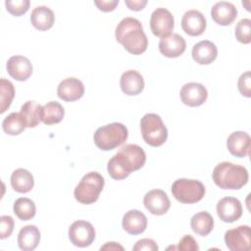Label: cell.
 I'll list each match as a JSON object with an SVG mask.
<instances>
[{"label": "cell", "mask_w": 251, "mask_h": 251, "mask_svg": "<svg viewBox=\"0 0 251 251\" xmlns=\"http://www.w3.org/2000/svg\"><path fill=\"white\" fill-rule=\"evenodd\" d=\"M146 162L144 150L136 144H126L109 160L107 170L109 176L121 180L127 177L131 172L141 169Z\"/></svg>", "instance_id": "6da1fadb"}, {"label": "cell", "mask_w": 251, "mask_h": 251, "mask_svg": "<svg viewBox=\"0 0 251 251\" xmlns=\"http://www.w3.org/2000/svg\"><path fill=\"white\" fill-rule=\"evenodd\" d=\"M115 35L117 41L130 54L140 55L147 49V36L143 31L141 23L135 18L123 19L116 27Z\"/></svg>", "instance_id": "7a4b0ae2"}, {"label": "cell", "mask_w": 251, "mask_h": 251, "mask_svg": "<svg viewBox=\"0 0 251 251\" xmlns=\"http://www.w3.org/2000/svg\"><path fill=\"white\" fill-rule=\"evenodd\" d=\"M213 180L222 189H240L248 182V172L240 165L230 162L218 164L212 174Z\"/></svg>", "instance_id": "3957f363"}, {"label": "cell", "mask_w": 251, "mask_h": 251, "mask_svg": "<svg viewBox=\"0 0 251 251\" xmlns=\"http://www.w3.org/2000/svg\"><path fill=\"white\" fill-rule=\"evenodd\" d=\"M128 136L127 128L121 123H112L96 129L93 139L95 145L103 150L109 151L122 145Z\"/></svg>", "instance_id": "277c9868"}, {"label": "cell", "mask_w": 251, "mask_h": 251, "mask_svg": "<svg viewBox=\"0 0 251 251\" xmlns=\"http://www.w3.org/2000/svg\"><path fill=\"white\" fill-rule=\"evenodd\" d=\"M105 184L104 177L97 172L87 173L75 186L74 195L76 201L89 205L96 202Z\"/></svg>", "instance_id": "5b68a950"}, {"label": "cell", "mask_w": 251, "mask_h": 251, "mask_svg": "<svg viewBox=\"0 0 251 251\" xmlns=\"http://www.w3.org/2000/svg\"><path fill=\"white\" fill-rule=\"evenodd\" d=\"M140 129L144 141L150 146L159 147L167 141L168 129L157 114H145L140 121Z\"/></svg>", "instance_id": "8992f818"}, {"label": "cell", "mask_w": 251, "mask_h": 251, "mask_svg": "<svg viewBox=\"0 0 251 251\" xmlns=\"http://www.w3.org/2000/svg\"><path fill=\"white\" fill-rule=\"evenodd\" d=\"M172 193L178 202L193 204L204 197L205 186L197 179L178 178L172 184Z\"/></svg>", "instance_id": "52a82bcc"}, {"label": "cell", "mask_w": 251, "mask_h": 251, "mask_svg": "<svg viewBox=\"0 0 251 251\" xmlns=\"http://www.w3.org/2000/svg\"><path fill=\"white\" fill-rule=\"evenodd\" d=\"M69 239L75 246L87 247L95 239V229L89 222L75 221L69 228Z\"/></svg>", "instance_id": "ba28073f"}, {"label": "cell", "mask_w": 251, "mask_h": 251, "mask_svg": "<svg viewBox=\"0 0 251 251\" xmlns=\"http://www.w3.org/2000/svg\"><path fill=\"white\" fill-rule=\"evenodd\" d=\"M225 242L231 251H248L251 246V232L249 226H239L225 233Z\"/></svg>", "instance_id": "9c48e42d"}, {"label": "cell", "mask_w": 251, "mask_h": 251, "mask_svg": "<svg viewBox=\"0 0 251 251\" xmlns=\"http://www.w3.org/2000/svg\"><path fill=\"white\" fill-rule=\"evenodd\" d=\"M175 20L172 13L166 8H157L150 18V28L154 35L165 37L174 29Z\"/></svg>", "instance_id": "30bf717a"}, {"label": "cell", "mask_w": 251, "mask_h": 251, "mask_svg": "<svg viewBox=\"0 0 251 251\" xmlns=\"http://www.w3.org/2000/svg\"><path fill=\"white\" fill-rule=\"evenodd\" d=\"M181 102L189 107H198L204 104L208 97L206 87L198 82L185 83L179 92Z\"/></svg>", "instance_id": "8fae6325"}, {"label": "cell", "mask_w": 251, "mask_h": 251, "mask_svg": "<svg viewBox=\"0 0 251 251\" xmlns=\"http://www.w3.org/2000/svg\"><path fill=\"white\" fill-rule=\"evenodd\" d=\"M145 208L153 215L161 216L168 212L171 201L167 193L162 189H152L148 191L143 199Z\"/></svg>", "instance_id": "7c38bea8"}, {"label": "cell", "mask_w": 251, "mask_h": 251, "mask_svg": "<svg viewBox=\"0 0 251 251\" xmlns=\"http://www.w3.org/2000/svg\"><path fill=\"white\" fill-rule=\"evenodd\" d=\"M217 214L225 223H233L242 216V206L235 197H224L217 204Z\"/></svg>", "instance_id": "4fadbf2b"}, {"label": "cell", "mask_w": 251, "mask_h": 251, "mask_svg": "<svg viewBox=\"0 0 251 251\" xmlns=\"http://www.w3.org/2000/svg\"><path fill=\"white\" fill-rule=\"evenodd\" d=\"M7 72L11 77L18 81L26 80L32 74V65L30 61L24 56H12L7 61Z\"/></svg>", "instance_id": "5bb4252c"}, {"label": "cell", "mask_w": 251, "mask_h": 251, "mask_svg": "<svg viewBox=\"0 0 251 251\" xmlns=\"http://www.w3.org/2000/svg\"><path fill=\"white\" fill-rule=\"evenodd\" d=\"M207 22L204 15L198 10L186 11L181 19V27L185 33L191 36H199L206 29Z\"/></svg>", "instance_id": "9a60e30c"}, {"label": "cell", "mask_w": 251, "mask_h": 251, "mask_svg": "<svg viewBox=\"0 0 251 251\" xmlns=\"http://www.w3.org/2000/svg\"><path fill=\"white\" fill-rule=\"evenodd\" d=\"M186 48L184 38L177 33H171L159 42V51L162 55L168 58H176L183 54Z\"/></svg>", "instance_id": "2e32d148"}, {"label": "cell", "mask_w": 251, "mask_h": 251, "mask_svg": "<svg viewBox=\"0 0 251 251\" xmlns=\"http://www.w3.org/2000/svg\"><path fill=\"white\" fill-rule=\"evenodd\" d=\"M57 94L60 99L73 102L81 98L84 94L83 83L75 77H68L62 80L57 88Z\"/></svg>", "instance_id": "e0dca14e"}, {"label": "cell", "mask_w": 251, "mask_h": 251, "mask_svg": "<svg viewBox=\"0 0 251 251\" xmlns=\"http://www.w3.org/2000/svg\"><path fill=\"white\" fill-rule=\"evenodd\" d=\"M250 136L245 131H233L227 137L226 146L229 153L235 157L243 158L250 152Z\"/></svg>", "instance_id": "ac0fdd59"}, {"label": "cell", "mask_w": 251, "mask_h": 251, "mask_svg": "<svg viewBox=\"0 0 251 251\" xmlns=\"http://www.w3.org/2000/svg\"><path fill=\"white\" fill-rule=\"evenodd\" d=\"M122 226L123 228L129 234H140L147 227V218L138 210H129L124 215Z\"/></svg>", "instance_id": "d6986e66"}, {"label": "cell", "mask_w": 251, "mask_h": 251, "mask_svg": "<svg viewBox=\"0 0 251 251\" xmlns=\"http://www.w3.org/2000/svg\"><path fill=\"white\" fill-rule=\"evenodd\" d=\"M211 16L218 25H228L237 17V9L230 2L220 1L212 7Z\"/></svg>", "instance_id": "ffe728a7"}, {"label": "cell", "mask_w": 251, "mask_h": 251, "mask_svg": "<svg viewBox=\"0 0 251 251\" xmlns=\"http://www.w3.org/2000/svg\"><path fill=\"white\" fill-rule=\"evenodd\" d=\"M120 85L122 91L129 96L137 95L144 89V79L142 75L134 70H128L123 73Z\"/></svg>", "instance_id": "44dd1931"}, {"label": "cell", "mask_w": 251, "mask_h": 251, "mask_svg": "<svg viewBox=\"0 0 251 251\" xmlns=\"http://www.w3.org/2000/svg\"><path fill=\"white\" fill-rule=\"evenodd\" d=\"M191 54L196 63L200 65H209L216 60L218 49L212 41L202 40L193 46Z\"/></svg>", "instance_id": "7402d4cb"}, {"label": "cell", "mask_w": 251, "mask_h": 251, "mask_svg": "<svg viewBox=\"0 0 251 251\" xmlns=\"http://www.w3.org/2000/svg\"><path fill=\"white\" fill-rule=\"evenodd\" d=\"M40 240V231L33 226L28 225L22 227L18 234V245L24 251L34 250Z\"/></svg>", "instance_id": "603a6c76"}, {"label": "cell", "mask_w": 251, "mask_h": 251, "mask_svg": "<svg viewBox=\"0 0 251 251\" xmlns=\"http://www.w3.org/2000/svg\"><path fill=\"white\" fill-rule=\"evenodd\" d=\"M30 22L36 29L47 30L53 26L55 16L50 8L46 6H37L31 12Z\"/></svg>", "instance_id": "cb8c5ba5"}, {"label": "cell", "mask_w": 251, "mask_h": 251, "mask_svg": "<svg viewBox=\"0 0 251 251\" xmlns=\"http://www.w3.org/2000/svg\"><path fill=\"white\" fill-rule=\"evenodd\" d=\"M11 185L19 193L29 192L34 185L33 176L25 169H17L11 175Z\"/></svg>", "instance_id": "d4e9b609"}, {"label": "cell", "mask_w": 251, "mask_h": 251, "mask_svg": "<svg viewBox=\"0 0 251 251\" xmlns=\"http://www.w3.org/2000/svg\"><path fill=\"white\" fill-rule=\"evenodd\" d=\"M65 116V110L63 106L56 101L47 102L41 108L40 120L47 126L59 124Z\"/></svg>", "instance_id": "484cf974"}, {"label": "cell", "mask_w": 251, "mask_h": 251, "mask_svg": "<svg viewBox=\"0 0 251 251\" xmlns=\"http://www.w3.org/2000/svg\"><path fill=\"white\" fill-rule=\"evenodd\" d=\"M190 226L192 230L200 235L206 236L208 235L214 226V219L213 217L206 211L198 212L190 220Z\"/></svg>", "instance_id": "4316f807"}, {"label": "cell", "mask_w": 251, "mask_h": 251, "mask_svg": "<svg viewBox=\"0 0 251 251\" xmlns=\"http://www.w3.org/2000/svg\"><path fill=\"white\" fill-rule=\"evenodd\" d=\"M42 106L35 101H26L22 107L20 114L26 127H35L40 122Z\"/></svg>", "instance_id": "83f0119b"}, {"label": "cell", "mask_w": 251, "mask_h": 251, "mask_svg": "<svg viewBox=\"0 0 251 251\" xmlns=\"http://www.w3.org/2000/svg\"><path fill=\"white\" fill-rule=\"evenodd\" d=\"M15 215L21 221H28L31 220L36 213V207L34 202L26 197L18 198L13 207Z\"/></svg>", "instance_id": "f1b7e54d"}, {"label": "cell", "mask_w": 251, "mask_h": 251, "mask_svg": "<svg viewBox=\"0 0 251 251\" xmlns=\"http://www.w3.org/2000/svg\"><path fill=\"white\" fill-rule=\"evenodd\" d=\"M25 124L20 113L13 112L9 114L2 122V128L9 135H18L25 128Z\"/></svg>", "instance_id": "f546056e"}, {"label": "cell", "mask_w": 251, "mask_h": 251, "mask_svg": "<svg viewBox=\"0 0 251 251\" xmlns=\"http://www.w3.org/2000/svg\"><path fill=\"white\" fill-rule=\"evenodd\" d=\"M15 96V88L13 83L2 77L0 79V113H4L11 105Z\"/></svg>", "instance_id": "4dcf8cb0"}, {"label": "cell", "mask_w": 251, "mask_h": 251, "mask_svg": "<svg viewBox=\"0 0 251 251\" xmlns=\"http://www.w3.org/2000/svg\"><path fill=\"white\" fill-rule=\"evenodd\" d=\"M251 20L242 19L238 22L235 27V37L243 44H248L251 41Z\"/></svg>", "instance_id": "1f68e13d"}, {"label": "cell", "mask_w": 251, "mask_h": 251, "mask_svg": "<svg viewBox=\"0 0 251 251\" xmlns=\"http://www.w3.org/2000/svg\"><path fill=\"white\" fill-rule=\"evenodd\" d=\"M30 2L28 0H6L5 6L7 11L13 16L20 17L27 12Z\"/></svg>", "instance_id": "d6a6232c"}, {"label": "cell", "mask_w": 251, "mask_h": 251, "mask_svg": "<svg viewBox=\"0 0 251 251\" xmlns=\"http://www.w3.org/2000/svg\"><path fill=\"white\" fill-rule=\"evenodd\" d=\"M14 230V220L11 216L0 217V238L9 237Z\"/></svg>", "instance_id": "836d02e7"}, {"label": "cell", "mask_w": 251, "mask_h": 251, "mask_svg": "<svg viewBox=\"0 0 251 251\" xmlns=\"http://www.w3.org/2000/svg\"><path fill=\"white\" fill-rule=\"evenodd\" d=\"M238 90L239 92L245 96L250 97L251 96V77H250V72L247 71L244 74H242L238 78Z\"/></svg>", "instance_id": "e575fe53"}, {"label": "cell", "mask_w": 251, "mask_h": 251, "mask_svg": "<svg viewBox=\"0 0 251 251\" xmlns=\"http://www.w3.org/2000/svg\"><path fill=\"white\" fill-rule=\"evenodd\" d=\"M178 250H183V251H197L199 250L198 244L196 240L191 236V235H184L178 242L177 245Z\"/></svg>", "instance_id": "d590c367"}, {"label": "cell", "mask_w": 251, "mask_h": 251, "mask_svg": "<svg viewBox=\"0 0 251 251\" xmlns=\"http://www.w3.org/2000/svg\"><path fill=\"white\" fill-rule=\"evenodd\" d=\"M159 249L157 243L150 238H142L138 240L132 247L133 251H142V250H147V251H157Z\"/></svg>", "instance_id": "8d00e7d4"}, {"label": "cell", "mask_w": 251, "mask_h": 251, "mask_svg": "<svg viewBox=\"0 0 251 251\" xmlns=\"http://www.w3.org/2000/svg\"><path fill=\"white\" fill-rule=\"evenodd\" d=\"M94 4L102 12H111L116 9L117 5L119 4V0H100L94 1Z\"/></svg>", "instance_id": "74e56055"}, {"label": "cell", "mask_w": 251, "mask_h": 251, "mask_svg": "<svg viewBox=\"0 0 251 251\" xmlns=\"http://www.w3.org/2000/svg\"><path fill=\"white\" fill-rule=\"evenodd\" d=\"M125 4L132 11H140L147 4V0H125Z\"/></svg>", "instance_id": "f35d334b"}, {"label": "cell", "mask_w": 251, "mask_h": 251, "mask_svg": "<svg viewBox=\"0 0 251 251\" xmlns=\"http://www.w3.org/2000/svg\"><path fill=\"white\" fill-rule=\"evenodd\" d=\"M124 250V247L118 244L117 242H107L104 246L101 247V250Z\"/></svg>", "instance_id": "ab89813d"}]
</instances>
